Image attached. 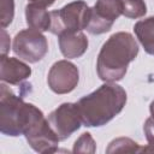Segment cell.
I'll use <instances>...</instances> for the list:
<instances>
[{
  "instance_id": "cell-21",
  "label": "cell",
  "mask_w": 154,
  "mask_h": 154,
  "mask_svg": "<svg viewBox=\"0 0 154 154\" xmlns=\"http://www.w3.org/2000/svg\"><path fill=\"white\" fill-rule=\"evenodd\" d=\"M149 111H150V117L154 118V100L152 101V103L149 106Z\"/></svg>"
},
{
  "instance_id": "cell-4",
  "label": "cell",
  "mask_w": 154,
  "mask_h": 154,
  "mask_svg": "<svg viewBox=\"0 0 154 154\" xmlns=\"http://www.w3.org/2000/svg\"><path fill=\"white\" fill-rule=\"evenodd\" d=\"M91 14V7L83 0H76L69 2L59 10L51 12V29L54 35H61L65 32H77L87 29Z\"/></svg>"
},
{
  "instance_id": "cell-15",
  "label": "cell",
  "mask_w": 154,
  "mask_h": 154,
  "mask_svg": "<svg viewBox=\"0 0 154 154\" xmlns=\"http://www.w3.org/2000/svg\"><path fill=\"white\" fill-rule=\"evenodd\" d=\"M123 16L131 19H137L147 13V5L143 0H122Z\"/></svg>"
},
{
  "instance_id": "cell-3",
  "label": "cell",
  "mask_w": 154,
  "mask_h": 154,
  "mask_svg": "<svg viewBox=\"0 0 154 154\" xmlns=\"http://www.w3.org/2000/svg\"><path fill=\"white\" fill-rule=\"evenodd\" d=\"M36 108L24 102L23 96L16 95L4 82L0 84V131L2 135L17 137L24 130Z\"/></svg>"
},
{
  "instance_id": "cell-18",
  "label": "cell",
  "mask_w": 154,
  "mask_h": 154,
  "mask_svg": "<svg viewBox=\"0 0 154 154\" xmlns=\"http://www.w3.org/2000/svg\"><path fill=\"white\" fill-rule=\"evenodd\" d=\"M143 131L146 135V140L149 146L154 147V118L149 117L143 125Z\"/></svg>"
},
{
  "instance_id": "cell-9",
  "label": "cell",
  "mask_w": 154,
  "mask_h": 154,
  "mask_svg": "<svg viewBox=\"0 0 154 154\" xmlns=\"http://www.w3.org/2000/svg\"><path fill=\"white\" fill-rule=\"evenodd\" d=\"M79 82V71L77 66L67 59L55 61L47 76L49 89L55 94L71 93Z\"/></svg>"
},
{
  "instance_id": "cell-13",
  "label": "cell",
  "mask_w": 154,
  "mask_h": 154,
  "mask_svg": "<svg viewBox=\"0 0 154 154\" xmlns=\"http://www.w3.org/2000/svg\"><path fill=\"white\" fill-rule=\"evenodd\" d=\"M134 32L144 51L148 54L154 55V16L136 22Z\"/></svg>"
},
{
  "instance_id": "cell-8",
  "label": "cell",
  "mask_w": 154,
  "mask_h": 154,
  "mask_svg": "<svg viewBox=\"0 0 154 154\" xmlns=\"http://www.w3.org/2000/svg\"><path fill=\"white\" fill-rule=\"evenodd\" d=\"M48 122L60 141L67 140L83 124L78 103H72V102L61 103L49 113Z\"/></svg>"
},
{
  "instance_id": "cell-2",
  "label": "cell",
  "mask_w": 154,
  "mask_h": 154,
  "mask_svg": "<svg viewBox=\"0 0 154 154\" xmlns=\"http://www.w3.org/2000/svg\"><path fill=\"white\" fill-rule=\"evenodd\" d=\"M138 43L126 31H119L102 45L96 61V72L103 82H117L126 75L129 64L138 54Z\"/></svg>"
},
{
  "instance_id": "cell-11",
  "label": "cell",
  "mask_w": 154,
  "mask_h": 154,
  "mask_svg": "<svg viewBox=\"0 0 154 154\" xmlns=\"http://www.w3.org/2000/svg\"><path fill=\"white\" fill-rule=\"evenodd\" d=\"M59 49L67 59H76L82 57L88 49V38L82 31L65 32L58 36Z\"/></svg>"
},
{
  "instance_id": "cell-20",
  "label": "cell",
  "mask_w": 154,
  "mask_h": 154,
  "mask_svg": "<svg viewBox=\"0 0 154 154\" xmlns=\"http://www.w3.org/2000/svg\"><path fill=\"white\" fill-rule=\"evenodd\" d=\"M29 2H32V4H37V5H41L43 7H48L51 5L54 4L55 0H28Z\"/></svg>"
},
{
  "instance_id": "cell-12",
  "label": "cell",
  "mask_w": 154,
  "mask_h": 154,
  "mask_svg": "<svg viewBox=\"0 0 154 154\" xmlns=\"http://www.w3.org/2000/svg\"><path fill=\"white\" fill-rule=\"evenodd\" d=\"M37 4L29 2L25 6V19L29 28L36 29L38 31H49L51 29V12Z\"/></svg>"
},
{
  "instance_id": "cell-14",
  "label": "cell",
  "mask_w": 154,
  "mask_h": 154,
  "mask_svg": "<svg viewBox=\"0 0 154 154\" xmlns=\"http://www.w3.org/2000/svg\"><path fill=\"white\" fill-rule=\"evenodd\" d=\"M140 146L129 137H118L109 142L106 153H138Z\"/></svg>"
},
{
  "instance_id": "cell-6",
  "label": "cell",
  "mask_w": 154,
  "mask_h": 154,
  "mask_svg": "<svg viewBox=\"0 0 154 154\" xmlns=\"http://www.w3.org/2000/svg\"><path fill=\"white\" fill-rule=\"evenodd\" d=\"M13 53L26 63H37L48 52V41L42 31L32 28L20 30L16 34L12 42Z\"/></svg>"
},
{
  "instance_id": "cell-10",
  "label": "cell",
  "mask_w": 154,
  "mask_h": 154,
  "mask_svg": "<svg viewBox=\"0 0 154 154\" xmlns=\"http://www.w3.org/2000/svg\"><path fill=\"white\" fill-rule=\"evenodd\" d=\"M31 76V67L18 58L1 54L0 58V79L11 85L22 84Z\"/></svg>"
},
{
  "instance_id": "cell-5",
  "label": "cell",
  "mask_w": 154,
  "mask_h": 154,
  "mask_svg": "<svg viewBox=\"0 0 154 154\" xmlns=\"http://www.w3.org/2000/svg\"><path fill=\"white\" fill-rule=\"evenodd\" d=\"M23 135L25 136L29 146L37 153L48 154L58 150L60 140L51 126L48 119L45 118V114L37 107L34 109Z\"/></svg>"
},
{
  "instance_id": "cell-16",
  "label": "cell",
  "mask_w": 154,
  "mask_h": 154,
  "mask_svg": "<svg viewBox=\"0 0 154 154\" xmlns=\"http://www.w3.org/2000/svg\"><path fill=\"white\" fill-rule=\"evenodd\" d=\"M96 143L89 132H83L75 142L72 152L73 153H95Z\"/></svg>"
},
{
  "instance_id": "cell-17",
  "label": "cell",
  "mask_w": 154,
  "mask_h": 154,
  "mask_svg": "<svg viewBox=\"0 0 154 154\" xmlns=\"http://www.w3.org/2000/svg\"><path fill=\"white\" fill-rule=\"evenodd\" d=\"M0 10H1V28L8 26L14 18V1L13 0H0Z\"/></svg>"
},
{
  "instance_id": "cell-1",
  "label": "cell",
  "mask_w": 154,
  "mask_h": 154,
  "mask_svg": "<svg viewBox=\"0 0 154 154\" xmlns=\"http://www.w3.org/2000/svg\"><path fill=\"white\" fill-rule=\"evenodd\" d=\"M126 100L123 87L116 82H106L77 102L83 125L87 128L106 125L123 111Z\"/></svg>"
},
{
  "instance_id": "cell-19",
  "label": "cell",
  "mask_w": 154,
  "mask_h": 154,
  "mask_svg": "<svg viewBox=\"0 0 154 154\" xmlns=\"http://www.w3.org/2000/svg\"><path fill=\"white\" fill-rule=\"evenodd\" d=\"M11 47V41H10V36L6 32V30L2 28L1 29V54H7Z\"/></svg>"
},
{
  "instance_id": "cell-7",
  "label": "cell",
  "mask_w": 154,
  "mask_h": 154,
  "mask_svg": "<svg viewBox=\"0 0 154 154\" xmlns=\"http://www.w3.org/2000/svg\"><path fill=\"white\" fill-rule=\"evenodd\" d=\"M123 14L122 0H96L91 7V14L87 31L91 35H101L109 31L114 22Z\"/></svg>"
}]
</instances>
